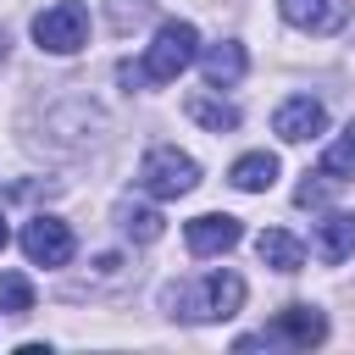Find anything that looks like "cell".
I'll use <instances>...</instances> for the list:
<instances>
[{
	"label": "cell",
	"instance_id": "9",
	"mask_svg": "<svg viewBox=\"0 0 355 355\" xmlns=\"http://www.w3.org/2000/svg\"><path fill=\"white\" fill-rule=\"evenodd\" d=\"M283 22H294L300 33H338L349 22V0H277Z\"/></svg>",
	"mask_w": 355,
	"mask_h": 355
},
{
	"label": "cell",
	"instance_id": "6",
	"mask_svg": "<svg viewBox=\"0 0 355 355\" xmlns=\"http://www.w3.org/2000/svg\"><path fill=\"white\" fill-rule=\"evenodd\" d=\"M322 338H327L322 311H311V305H288V311H277V316L266 322V333H261L255 344H294V349H311V344H322Z\"/></svg>",
	"mask_w": 355,
	"mask_h": 355
},
{
	"label": "cell",
	"instance_id": "13",
	"mask_svg": "<svg viewBox=\"0 0 355 355\" xmlns=\"http://www.w3.org/2000/svg\"><path fill=\"white\" fill-rule=\"evenodd\" d=\"M227 178H233V189H244V194H261V189H272V183H277V155H266V150H255V155H239Z\"/></svg>",
	"mask_w": 355,
	"mask_h": 355
},
{
	"label": "cell",
	"instance_id": "16",
	"mask_svg": "<svg viewBox=\"0 0 355 355\" xmlns=\"http://www.w3.org/2000/svg\"><path fill=\"white\" fill-rule=\"evenodd\" d=\"M0 311L6 316H28L33 311V283L22 272H0Z\"/></svg>",
	"mask_w": 355,
	"mask_h": 355
},
{
	"label": "cell",
	"instance_id": "12",
	"mask_svg": "<svg viewBox=\"0 0 355 355\" xmlns=\"http://www.w3.org/2000/svg\"><path fill=\"white\" fill-rule=\"evenodd\" d=\"M255 255H261L272 272H300V266H305V244H300L294 233H283V227H266V233L255 239Z\"/></svg>",
	"mask_w": 355,
	"mask_h": 355
},
{
	"label": "cell",
	"instance_id": "11",
	"mask_svg": "<svg viewBox=\"0 0 355 355\" xmlns=\"http://www.w3.org/2000/svg\"><path fill=\"white\" fill-rule=\"evenodd\" d=\"M244 67H250V55H244V44H233V39L211 44V50L200 55V72H205V83H211V89L239 83V78H244Z\"/></svg>",
	"mask_w": 355,
	"mask_h": 355
},
{
	"label": "cell",
	"instance_id": "15",
	"mask_svg": "<svg viewBox=\"0 0 355 355\" xmlns=\"http://www.w3.org/2000/svg\"><path fill=\"white\" fill-rule=\"evenodd\" d=\"M116 227L128 239H139V244H155L161 239V211H150V205H116Z\"/></svg>",
	"mask_w": 355,
	"mask_h": 355
},
{
	"label": "cell",
	"instance_id": "7",
	"mask_svg": "<svg viewBox=\"0 0 355 355\" xmlns=\"http://www.w3.org/2000/svg\"><path fill=\"white\" fill-rule=\"evenodd\" d=\"M322 128H327V111H322V100H311V94H294V100H283V105L272 111V133L288 139V144H305V139H316Z\"/></svg>",
	"mask_w": 355,
	"mask_h": 355
},
{
	"label": "cell",
	"instance_id": "3",
	"mask_svg": "<svg viewBox=\"0 0 355 355\" xmlns=\"http://www.w3.org/2000/svg\"><path fill=\"white\" fill-rule=\"evenodd\" d=\"M194 183H200V161H194V155H183L178 144L144 150V161H139V189H144V194L178 200V194H189Z\"/></svg>",
	"mask_w": 355,
	"mask_h": 355
},
{
	"label": "cell",
	"instance_id": "14",
	"mask_svg": "<svg viewBox=\"0 0 355 355\" xmlns=\"http://www.w3.org/2000/svg\"><path fill=\"white\" fill-rule=\"evenodd\" d=\"M183 111H189L200 128H211V133H227V128H239V111H233L227 100H211V94H189V100H183Z\"/></svg>",
	"mask_w": 355,
	"mask_h": 355
},
{
	"label": "cell",
	"instance_id": "18",
	"mask_svg": "<svg viewBox=\"0 0 355 355\" xmlns=\"http://www.w3.org/2000/svg\"><path fill=\"white\" fill-rule=\"evenodd\" d=\"M6 239H11V233H6V216H0V250H6Z\"/></svg>",
	"mask_w": 355,
	"mask_h": 355
},
{
	"label": "cell",
	"instance_id": "19",
	"mask_svg": "<svg viewBox=\"0 0 355 355\" xmlns=\"http://www.w3.org/2000/svg\"><path fill=\"white\" fill-rule=\"evenodd\" d=\"M0 61H6V28H0Z\"/></svg>",
	"mask_w": 355,
	"mask_h": 355
},
{
	"label": "cell",
	"instance_id": "8",
	"mask_svg": "<svg viewBox=\"0 0 355 355\" xmlns=\"http://www.w3.org/2000/svg\"><path fill=\"white\" fill-rule=\"evenodd\" d=\"M183 239H189V255H227V250L244 239V227H239V216H227V211H205V216H194V222L183 227Z\"/></svg>",
	"mask_w": 355,
	"mask_h": 355
},
{
	"label": "cell",
	"instance_id": "2",
	"mask_svg": "<svg viewBox=\"0 0 355 355\" xmlns=\"http://www.w3.org/2000/svg\"><path fill=\"white\" fill-rule=\"evenodd\" d=\"M194 55H200L194 22H161L155 39H150V50H144V61H139V72H144V83H172Z\"/></svg>",
	"mask_w": 355,
	"mask_h": 355
},
{
	"label": "cell",
	"instance_id": "5",
	"mask_svg": "<svg viewBox=\"0 0 355 355\" xmlns=\"http://www.w3.org/2000/svg\"><path fill=\"white\" fill-rule=\"evenodd\" d=\"M72 250H78V239H72V227H67L61 216H33V222L22 227V255H28L33 266H67Z\"/></svg>",
	"mask_w": 355,
	"mask_h": 355
},
{
	"label": "cell",
	"instance_id": "10",
	"mask_svg": "<svg viewBox=\"0 0 355 355\" xmlns=\"http://www.w3.org/2000/svg\"><path fill=\"white\" fill-rule=\"evenodd\" d=\"M349 255H355V216L333 211L327 222H316V261H322V266H338V261H349Z\"/></svg>",
	"mask_w": 355,
	"mask_h": 355
},
{
	"label": "cell",
	"instance_id": "4",
	"mask_svg": "<svg viewBox=\"0 0 355 355\" xmlns=\"http://www.w3.org/2000/svg\"><path fill=\"white\" fill-rule=\"evenodd\" d=\"M33 39H39V50H50V55L83 50V39H89V6H83V0H55V6H44V11L33 17Z\"/></svg>",
	"mask_w": 355,
	"mask_h": 355
},
{
	"label": "cell",
	"instance_id": "17",
	"mask_svg": "<svg viewBox=\"0 0 355 355\" xmlns=\"http://www.w3.org/2000/svg\"><path fill=\"white\" fill-rule=\"evenodd\" d=\"M322 172H327L333 183L355 178V122L344 128V139H338V144H327V155H322Z\"/></svg>",
	"mask_w": 355,
	"mask_h": 355
},
{
	"label": "cell",
	"instance_id": "1",
	"mask_svg": "<svg viewBox=\"0 0 355 355\" xmlns=\"http://www.w3.org/2000/svg\"><path fill=\"white\" fill-rule=\"evenodd\" d=\"M166 305H172V316H183V322H216V316H233L239 305H244V277L239 272H205L200 283H178V288H166Z\"/></svg>",
	"mask_w": 355,
	"mask_h": 355
}]
</instances>
